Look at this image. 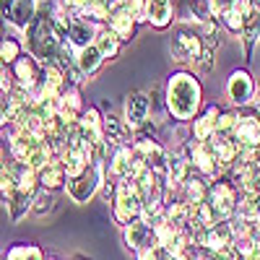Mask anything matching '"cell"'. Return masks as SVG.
<instances>
[{
    "mask_svg": "<svg viewBox=\"0 0 260 260\" xmlns=\"http://www.w3.org/2000/svg\"><path fill=\"white\" fill-rule=\"evenodd\" d=\"M167 107L177 120H190L201 107V83L190 73H175L167 86Z\"/></svg>",
    "mask_w": 260,
    "mask_h": 260,
    "instance_id": "obj_1",
    "label": "cell"
},
{
    "mask_svg": "<svg viewBox=\"0 0 260 260\" xmlns=\"http://www.w3.org/2000/svg\"><path fill=\"white\" fill-rule=\"evenodd\" d=\"M31 52L39 60H52L60 52V37L52 26V18L47 16H39L37 18V26L31 31Z\"/></svg>",
    "mask_w": 260,
    "mask_h": 260,
    "instance_id": "obj_2",
    "label": "cell"
},
{
    "mask_svg": "<svg viewBox=\"0 0 260 260\" xmlns=\"http://www.w3.org/2000/svg\"><path fill=\"white\" fill-rule=\"evenodd\" d=\"M141 203H143V198H141V187H138V182L130 177V180H125L122 185H120V195H117V219L120 221H130V216H136L138 211H141Z\"/></svg>",
    "mask_w": 260,
    "mask_h": 260,
    "instance_id": "obj_3",
    "label": "cell"
},
{
    "mask_svg": "<svg viewBox=\"0 0 260 260\" xmlns=\"http://www.w3.org/2000/svg\"><path fill=\"white\" fill-rule=\"evenodd\" d=\"M203 52V42L198 34L192 31H180L172 39V55H175L177 62H195Z\"/></svg>",
    "mask_w": 260,
    "mask_h": 260,
    "instance_id": "obj_4",
    "label": "cell"
},
{
    "mask_svg": "<svg viewBox=\"0 0 260 260\" xmlns=\"http://www.w3.org/2000/svg\"><path fill=\"white\" fill-rule=\"evenodd\" d=\"M208 211L213 216V221L224 219V216H229L234 211V190H232V185L216 182L211 187V192H208Z\"/></svg>",
    "mask_w": 260,
    "mask_h": 260,
    "instance_id": "obj_5",
    "label": "cell"
},
{
    "mask_svg": "<svg viewBox=\"0 0 260 260\" xmlns=\"http://www.w3.org/2000/svg\"><path fill=\"white\" fill-rule=\"evenodd\" d=\"M99 187V169L96 167H86L78 177H73V182L68 185V192H71V198L76 203H83V201H89L94 190Z\"/></svg>",
    "mask_w": 260,
    "mask_h": 260,
    "instance_id": "obj_6",
    "label": "cell"
},
{
    "mask_svg": "<svg viewBox=\"0 0 260 260\" xmlns=\"http://www.w3.org/2000/svg\"><path fill=\"white\" fill-rule=\"evenodd\" d=\"M226 91H229V99L234 104H247L252 99V91H255V83L250 78L247 71H234L229 76V83H226Z\"/></svg>",
    "mask_w": 260,
    "mask_h": 260,
    "instance_id": "obj_7",
    "label": "cell"
},
{
    "mask_svg": "<svg viewBox=\"0 0 260 260\" xmlns=\"http://www.w3.org/2000/svg\"><path fill=\"white\" fill-rule=\"evenodd\" d=\"M234 138L240 141L245 148H255V146H260V120H257L255 115L237 117V125H234Z\"/></svg>",
    "mask_w": 260,
    "mask_h": 260,
    "instance_id": "obj_8",
    "label": "cell"
},
{
    "mask_svg": "<svg viewBox=\"0 0 260 260\" xmlns=\"http://www.w3.org/2000/svg\"><path fill=\"white\" fill-rule=\"evenodd\" d=\"M148 110H151V102H148V96L143 91L130 94L127 102H125V120L130 125H141L148 117Z\"/></svg>",
    "mask_w": 260,
    "mask_h": 260,
    "instance_id": "obj_9",
    "label": "cell"
},
{
    "mask_svg": "<svg viewBox=\"0 0 260 260\" xmlns=\"http://www.w3.org/2000/svg\"><path fill=\"white\" fill-rule=\"evenodd\" d=\"M110 29H112L120 39H130V37H133V31H136V18H133V13H130L127 8L115 11V13L110 16Z\"/></svg>",
    "mask_w": 260,
    "mask_h": 260,
    "instance_id": "obj_10",
    "label": "cell"
},
{
    "mask_svg": "<svg viewBox=\"0 0 260 260\" xmlns=\"http://www.w3.org/2000/svg\"><path fill=\"white\" fill-rule=\"evenodd\" d=\"M65 164L62 161H47L45 167H42V175H39V182L45 185L47 190H57L62 182H65Z\"/></svg>",
    "mask_w": 260,
    "mask_h": 260,
    "instance_id": "obj_11",
    "label": "cell"
},
{
    "mask_svg": "<svg viewBox=\"0 0 260 260\" xmlns=\"http://www.w3.org/2000/svg\"><path fill=\"white\" fill-rule=\"evenodd\" d=\"M242 34H245V50H247V55H250V52H252V45L260 39V6H252V8L247 11Z\"/></svg>",
    "mask_w": 260,
    "mask_h": 260,
    "instance_id": "obj_12",
    "label": "cell"
},
{
    "mask_svg": "<svg viewBox=\"0 0 260 260\" xmlns=\"http://www.w3.org/2000/svg\"><path fill=\"white\" fill-rule=\"evenodd\" d=\"M81 138L83 141H89L91 146H96V143H102V130H99V112L91 110L83 115V120H81Z\"/></svg>",
    "mask_w": 260,
    "mask_h": 260,
    "instance_id": "obj_13",
    "label": "cell"
},
{
    "mask_svg": "<svg viewBox=\"0 0 260 260\" xmlns=\"http://www.w3.org/2000/svg\"><path fill=\"white\" fill-rule=\"evenodd\" d=\"M148 21L156 29H164L172 21V6L169 0H148Z\"/></svg>",
    "mask_w": 260,
    "mask_h": 260,
    "instance_id": "obj_14",
    "label": "cell"
},
{
    "mask_svg": "<svg viewBox=\"0 0 260 260\" xmlns=\"http://www.w3.org/2000/svg\"><path fill=\"white\" fill-rule=\"evenodd\" d=\"M16 78H18V86L24 91L34 89V83H37V65L29 57H18L16 60Z\"/></svg>",
    "mask_w": 260,
    "mask_h": 260,
    "instance_id": "obj_15",
    "label": "cell"
},
{
    "mask_svg": "<svg viewBox=\"0 0 260 260\" xmlns=\"http://www.w3.org/2000/svg\"><path fill=\"white\" fill-rule=\"evenodd\" d=\"M102 60H104V55L99 52L96 45H86V47H81V55H78V68L83 73H94L102 65Z\"/></svg>",
    "mask_w": 260,
    "mask_h": 260,
    "instance_id": "obj_16",
    "label": "cell"
},
{
    "mask_svg": "<svg viewBox=\"0 0 260 260\" xmlns=\"http://www.w3.org/2000/svg\"><path fill=\"white\" fill-rule=\"evenodd\" d=\"M216 122H219V110H216V107H208L206 115H203L198 122H195V138H198V141H206L208 136H213Z\"/></svg>",
    "mask_w": 260,
    "mask_h": 260,
    "instance_id": "obj_17",
    "label": "cell"
},
{
    "mask_svg": "<svg viewBox=\"0 0 260 260\" xmlns=\"http://www.w3.org/2000/svg\"><path fill=\"white\" fill-rule=\"evenodd\" d=\"M146 237H148V224H143V221H133V224H130L127 221V229H125L127 247H141L146 242Z\"/></svg>",
    "mask_w": 260,
    "mask_h": 260,
    "instance_id": "obj_18",
    "label": "cell"
},
{
    "mask_svg": "<svg viewBox=\"0 0 260 260\" xmlns=\"http://www.w3.org/2000/svg\"><path fill=\"white\" fill-rule=\"evenodd\" d=\"M96 47H99V52L104 57H115L120 52V37L115 31H102L96 37Z\"/></svg>",
    "mask_w": 260,
    "mask_h": 260,
    "instance_id": "obj_19",
    "label": "cell"
},
{
    "mask_svg": "<svg viewBox=\"0 0 260 260\" xmlns=\"http://www.w3.org/2000/svg\"><path fill=\"white\" fill-rule=\"evenodd\" d=\"M91 37H94V31H91L89 24H81V21H76V24L71 26V42H73L76 47L91 45Z\"/></svg>",
    "mask_w": 260,
    "mask_h": 260,
    "instance_id": "obj_20",
    "label": "cell"
},
{
    "mask_svg": "<svg viewBox=\"0 0 260 260\" xmlns=\"http://www.w3.org/2000/svg\"><path fill=\"white\" fill-rule=\"evenodd\" d=\"M8 260H42V250L34 245H16L8 252Z\"/></svg>",
    "mask_w": 260,
    "mask_h": 260,
    "instance_id": "obj_21",
    "label": "cell"
},
{
    "mask_svg": "<svg viewBox=\"0 0 260 260\" xmlns=\"http://www.w3.org/2000/svg\"><path fill=\"white\" fill-rule=\"evenodd\" d=\"M130 151L127 148H120L117 156H115V164H112V175L115 177H127L130 175Z\"/></svg>",
    "mask_w": 260,
    "mask_h": 260,
    "instance_id": "obj_22",
    "label": "cell"
},
{
    "mask_svg": "<svg viewBox=\"0 0 260 260\" xmlns=\"http://www.w3.org/2000/svg\"><path fill=\"white\" fill-rule=\"evenodd\" d=\"M18 52H21V47H18V42L16 39H6L3 45H0V62H13V60H18Z\"/></svg>",
    "mask_w": 260,
    "mask_h": 260,
    "instance_id": "obj_23",
    "label": "cell"
},
{
    "mask_svg": "<svg viewBox=\"0 0 260 260\" xmlns=\"http://www.w3.org/2000/svg\"><path fill=\"white\" fill-rule=\"evenodd\" d=\"M104 127H107V136H110V141H122L125 138V125L117 120V117H107L104 120Z\"/></svg>",
    "mask_w": 260,
    "mask_h": 260,
    "instance_id": "obj_24",
    "label": "cell"
},
{
    "mask_svg": "<svg viewBox=\"0 0 260 260\" xmlns=\"http://www.w3.org/2000/svg\"><path fill=\"white\" fill-rule=\"evenodd\" d=\"M127 11L133 13L136 21L148 18V0H127Z\"/></svg>",
    "mask_w": 260,
    "mask_h": 260,
    "instance_id": "obj_25",
    "label": "cell"
},
{
    "mask_svg": "<svg viewBox=\"0 0 260 260\" xmlns=\"http://www.w3.org/2000/svg\"><path fill=\"white\" fill-rule=\"evenodd\" d=\"M52 203H55V198H52L50 192L39 195V201H37V206H34V213H37V216H45V211H52Z\"/></svg>",
    "mask_w": 260,
    "mask_h": 260,
    "instance_id": "obj_26",
    "label": "cell"
},
{
    "mask_svg": "<svg viewBox=\"0 0 260 260\" xmlns=\"http://www.w3.org/2000/svg\"><path fill=\"white\" fill-rule=\"evenodd\" d=\"M211 260H237V252H234V247H219V250H213V255H211Z\"/></svg>",
    "mask_w": 260,
    "mask_h": 260,
    "instance_id": "obj_27",
    "label": "cell"
},
{
    "mask_svg": "<svg viewBox=\"0 0 260 260\" xmlns=\"http://www.w3.org/2000/svg\"><path fill=\"white\" fill-rule=\"evenodd\" d=\"M68 8H86V0H65Z\"/></svg>",
    "mask_w": 260,
    "mask_h": 260,
    "instance_id": "obj_28",
    "label": "cell"
},
{
    "mask_svg": "<svg viewBox=\"0 0 260 260\" xmlns=\"http://www.w3.org/2000/svg\"><path fill=\"white\" fill-rule=\"evenodd\" d=\"M250 3H255V6H260V0H250Z\"/></svg>",
    "mask_w": 260,
    "mask_h": 260,
    "instance_id": "obj_29",
    "label": "cell"
}]
</instances>
